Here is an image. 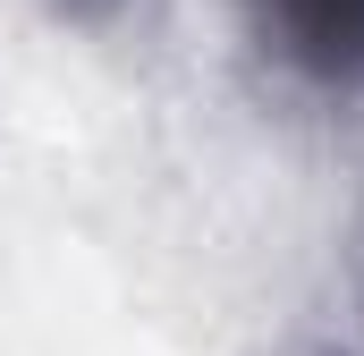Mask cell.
Listing matches in <instances>:
<instances>
[{"label":"cell","mask_w":364,"mask_h":356,"mask_svg":"<svg viewBox=\"0 0 364 356\" xmlns=\"http://www.w3.org/2000/svg\"><path fill=\"white\" fill-rule=\"evenodd\" d=\"M272 51L331 93L364 85V0H255Z\"/></svg>","instance_id":"cell-1"},{"label":"cell","mask_w":364,"mask_h":356,"mask_svg":"<svg viewBox=\"0 0 364 356\" xmlns=\"http://www.w3.org/2000/svg\"><path fill=\"white\" fill-rule=\"evenodd\" d=\"M322 356H339V348H322Z\"/></svg>","instance_id":"cell-3"},{"label":"cell","mask_w":364,"mask_h":356,"mask_svg":"<svg viewBox=\"0 0 364 356\" xmlns=\"http://www.w3.org/2000/svg\"><path fill=\"white\" fill-rule=\"evenodd\" d=\"M43 9H51L60 26H110V17H119L127 0H43Z\"/></svg>","instance_id":"cell-2"}]
</instances>
